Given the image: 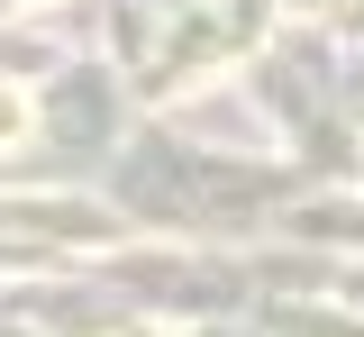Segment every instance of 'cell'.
<instances>
[{
    "mask_svg": "<svg viewBox=\"0 0 364 337\" xmlns=\"http://www.w3.org/2000/svg\"><path fill=\"white\" fill-rule=\"evenodd\" d=\"M18 128H28V109H18V100L0 92V137H18Z\"/></svg>",
    "mask_w": 364,
    "mask_h": 337,
    "instance_id": "obj_1",
    "label": "cell"
}]
</instances>
